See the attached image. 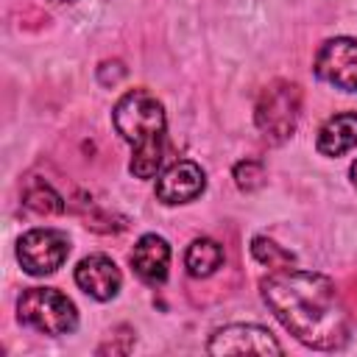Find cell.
Returning a JSON list of instances; mask_svg holds the SVG:
<instances>
[{
  "mask_svg": "<svg viewBox=\"0 0 357 357\" xmlns=\"http://www.w3.org/2000/svg\"><path fill=\"white\" fill-rule=\"evenodd\" d=\"M259 290L279 324L304 346L332 351L349 340V315L329 276L279 268L259 282Z\"/></svg>",
  "mask_w": 357,
  "mask_h": 357,
  "instance_id": "cell-1",
  "label": "cell"
},
{
  "mask_svg": "<svg viewBox=\"0 0 357 357\" xmlns=\"http://www.w3.org/2000/svg\"><path fill=\"white\" fill-rule=\"evenodd\" d=\"M112 120L117 134L131 145V176L153 178L165 159V106L148 89H131L114 103Z\"/></svg>",
  "mask_w": 357,
  "mask_h": 357,
  "instance_id": "cell-2",
  "label": "cell"
},
{
  "mask_svg": "<svg viewBox=\"0 0 357 357\" xmlns=\"http://www.w3.org/2000/svg\"><path fill=\"white\" fill-rule=\"evenodd\" d=\"M301 117V89L293 81H271L254 106V123L271 145H282L293 137Z\"/></svg>",
  "mask_w": 357,
  "mask_h": 357,
  "instance_id": "cell-3",
  "label": "cell"
},
{
  "mask_svg": "<svg viewBox=\"0 0 357 357\" xmlns=\"http://www.w3.org/2000/svg\"><path fill=\"white\" fill-rule=\"evenodd\" d=\"M17 318L42 335H70L78 326L75 304L56 287H28L17 298Z\"/></svg>",
  "mask_w": 357,
  "mask_h": 357,
  "instance_id": "cell-4",
  "label": "cell"
},
{
  "mask_svg": "<svg viewBox=\"0 0 357 357\" xmlns=\"http://www.w3.org/2000/svg\"><path fill=\"white\" fill-rule=\"evenodd\" d=\"M70 257V237L59 229H31L17 243V259L31 276L56 273Z\"/></svg>",
  "mask_w": 357,
  "mask_h": 357,
  "instance_id": "cell-5",
  "label": "cell"
},
{
  "mask_svg": "<svg viewBox=\"0 0 357 357\" xmlns=\"http://www.w3.org/2000/svg\"><path fill=\"white\" fill-rule=\"evenodd\" d=\"M315 75L343 92H357V42L349 36L326 39L312 64Z\"/></svg>",
  "mask_w": 357,
  "mask_h": 357,
  "instance_id": "cell-6",
  "label": "cell"
},
{
  "mask_svg": "<svg viewBox=\"0 0 357 357\" xmlns=\"http://www.w3.org/2000/svg\"><path fill=\"white\" fill-rule=\"evenodd\" d=\"M209 354H282L284 349L279 346V340L273 337L271 329L257 326V324H229L223 329H218L209 343H206Z\"/></svg>",
  "mask_w": 357,
  "mask_h": 357,
  "instance_id": "cell-7",
  "label": "cell"
},
{
  "mask_svg": "<svg viewBox=\"0 0 357 357\" xmlns=\"http://www.w3.org/2000/svg\"><path fill=\"white\" fill-rule=\"evenodd\" d=\"M206 187V176L204 170L192 162V159H181V162H173L167 170L159 173L156 178V198L167 206L173 204H187V201H195Z\"/></svg>",
  "mask_w": 357,
  "mask_h": 357,
  "instance_id": "cell-8",
  "label": "cell"
},
{
  "mask_svg": "<svg viewBox=\"0 0 357 357\" xmlns=\"http://www.w3.org/2000/svg\"><path fill=\"white\" fill-rule=\"evenodd\" d=\"M75 284L95 301H109L120 293L123 273L106 254H89L75 268Z\"/></svg>",
  "mask_w": 357,
  "mask_h": 357,
  "instance_id": "cell-9",
  "label": "cell"
},
{
  "mask_svg": "<svg viewBox=\"0 0 357 357\" xmlns=\"http://www.w3.org/2000/svg\"><path fill=\"white\" fill-rule=\"evenodd\" d=\"M131 268L145 284H165L170 268V245L159 234H142L131 251Z\"/></svg>",
  "mask_w": 357,
  "mask_h": 357,
  "instance_id": "cell-10",
  "label": "cell"
},
{
  "mask_svg": "<svg viewBox=\"0 0 357 357\" xmlns=\"http://www.w3.org/2000/svg\"><path fill=\"white\" fill-rule=\"evenodd\" d=\"M357 145V112L332 114L315 137V148L324 156H343Z\"/></svg>",
  "mask_w": 357,
  "mask_h": 357,
  "instance_id": "cell-11",
  "label": "cell"
},
{
  "mask_svg": "<svg viewBox=\"0 0 357 357\" xmlns=\"http://www.w3.org/2000/svg\"><path fill=\"white\" fill-rule=\"evenodd\" d=\"M223 262V245L212 237H195L190 245H187V254H184V265H187V273L195 276V279H204L209 273H215Z\"/></svg>",
  "mask_w": 357,
  "mask_h": 357,
  "instance_id": "cell-12",
  "label": "cell"
},
{
  "mask_svg": "<svg viewBox=\"0 0 357 357\" xmlns=\"http://www.w3.org/2000/svg\"><path fill=\"white\" fill-rule=\"evenodd\" d=\"M22 204H25L28 209L39 212V215H56V212L64 209L61 195H59L47 181H42V178H31V181L25 184Z\"/></svg>",
  "mask_w": 357,
  "mask_h": 357,
  "instance_id": "cell-13",
  "label": "cell"
},
{
  "mask_svg": "<svg viewBox=\"0 0 357 357\" xmlns=\"http://www.w3.org/2000/svg\"><path fill=\"white\" fill-rule=\"evenodd\" d=\"M251 254H254V259H257L259 265H268L271 271L293 268V265H296V257H293L287 248L276 245L273 240H268V237H262V234L251 240Z\"/></svg>",
  "mask_w": 357,
  "mask_h": 357,
  "instance_id": "cell-14",
  "label": "cell"
},
{
  "mask_svg": "<svg viewBox=\"0 0 357 357\" xmlns=\"http://www.w3.org/2000/svg\"><path fill=\"white\" fill-rule=\"evenodd\" d=\"M265 181V170L259 162L254 159H243L234 165V184L243 190V192H251V190H259Z\"/></svg>",
  "mask_w": 357,
  "mask_h": 357,
  "instance_id": "cell-15",
  "label": "cell"
},
{
  "mask_svg": "<svg viewBox=\"0 0 357 357\" xmlns=\"http://www.w3.org/2000/svg\"><path fill=\"white\" fill-rule=\"evenodd\" d=\"M349 176H351V184L357 187V159L351 162V170H349Z\"/></svg>",
  "mask_w": 357,
  "mask_h": 357,
  "instance_id": "cell-16",
  "label": "cell"
},
{
  "mask_svg": "<svg viewBox=\"0 0 357 357\" xmlns=\"http://www.w3.org/2000/svg\"><path fill=\"white\" fill-rule=\"evenodd\" d=\"M53 3H70V0H53Z\"/></svg>",
  "mask_w": 357,
  "mask_h": 357,
  "instance_id": "cell-17",
  "label": "cell"
}]
</instances>
